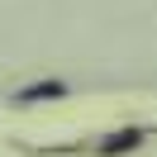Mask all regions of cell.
I'll return each mask as SVG.
<instances>
[{"label": "cell", "instance_id": "1", "mask_svg": "<svg viewBox=\"0 0 157 157\" xmlns=\"http://www.w3.org/2000/svg\"><path fill=\"white\" fill-rule=\"evenodd\" d=\"M62 95H67V81L48 76V81H33V86L14 90V105H43V100H62Z\"/></svg>", "mask_w": 157, "mask_h": 157}, {"label": "cell", "instance_id": "2", "mask_svg": "<svg viewBox=\"0 0 157 157\" xmlns=\"http://www.w3.org/2000/svg\"><path fill=\"white\" fill-rule=\"evenodd\" d=\"M138 143H143V128L124 124V128H114V133L100 138V157H124V152H133Z\"/></svg>", "mask_w": 157, "mask_h": 157}]
</instances>
